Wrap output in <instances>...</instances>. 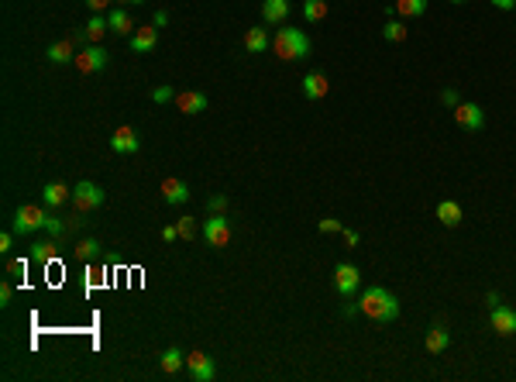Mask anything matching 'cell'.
<instances>
[{"instance_id":"obj_1","label":"cell","mask_w":516,"mask_h":382,"mask_svg":"<svg viewBox=\"0 0 516 382\" xmlns=\"http://www.w3.org/2000/svg\"><path fill=\"white\" fill-rule=\"evenodd\" d=\"M358 310H361L368 321H375V324H389V321L400 317V300H396L386 286H368V289L361 293V300H358Z\"/></svg>"},{"instance_id":"obj_2","label":"cell","mask_w":516,"mask_h":382,"mask_svg":"<svg viewBox=\"0 0 516 382\" xmlns=\"http://www.w3.org/2000/svg\"><path fill=\"white\" fill-rule=\"evenodd\" d=\"M272 52L283 62H299V59L310 55V38L299 28H279L276 38H272Z\"/></svg>"},{"instance_id":"obj_3","label":"cell","mask_w":516,"mask_h":382,"mask_svg":"<svg viewBox=\"0 0 516 382\" xmlns=\"http://www.w3.org/2000/svg\"><path fill=\"white\" fill-rule=\"evenodd\" d=\"M72 207H76V214H93V211H100V207H104V190H100L97 183H90V179L76 183V190H72Z\"/></svg>"},{"instance_id":"obj_4","label":"cell","mask_w":516,"mask_h":382,"mask_svg":"<svg viewBox=\"0 0 516 382\" xmlns=\"http://www.w3.org/2000/svg\"><path fill=\"white\" fill-rule=\"evenodd\" d=\"M45 224H49V211L38 207V204H21L14 211V234H31V231H38Z\"/></svg>"},{"instance_id":"obj_5","label":"cell","mask_w":516,"mask_h":382,"mask_svg":"<svg viewBox=\"0 0 516 382\" xmlns=\"http://www.w3.org/2000/svg\"><path fill=\"white\" fill-rule=\"evenodd\" d=\"M186 372H189V379L193 382H214L217 376V365H214V358L207 355V351H189L186 355Z\"/></svg>"},{"instance_id":"obj_6","label":"cell","mask_w":516,"mask_h":382,"mask_svg":"<svg viewBox=\"0 0 516 382\" xmlns=\"http://www.w3.org/2000/svg\"><path fill=\"white\" fill-rule=\"evenodd\" d=\"M107 62H111V55H107L104 45H86V49H79V55H76V69L83 76H93V72L107 69Z\"/></svg>"},{"instance_id":"obj_7","label":"cell","mask_w":516,"mask_h":382,"mask_svg":"<svg viewBox=\"0 0 516 382\" xmlns=\"http://www.w3.org/2000/svg\"><path fill=\"white\" fill-rule=\"evenodd\" d=\"M203 241L210 248H224L230 241V220L224 214H210V220H203Z\"/></svg>"},{"instance_id":"obj_8","label":"cell","mask_w":516,"mask_h":382,"mask_svg":"<svg viewBox=\"0 0 516 382\" xmlns=\"http://www.w3.org/2000/svg\"><path fill=\"white\" fill-rule=\"evenodd\" d=\"M489 324H492V330H496L499 337H513L516 334V310L506 307V303H496V307L489 310Z\"/></svg>"},{"instance_id":"obj_9","label":"cell","mask_w":516,"mask_h":382,"mask_svg":"<svg viewBox=\"0 0 516 382\" xmlns=\"http://www.w3.org/2000/svg\"><path fill=\"white\" fill-rule=\"evenodd\" d=\"M111 148H114L117 155H134L141 148V138H138L134 128L120 124V128H114V135H111Z\"/></svg>"},{"instance_id":"obj_10","label":"cell","mask_w":516,"mask_h":382,"mask_svg":"<svg viewBox=\"0 0 516 382\" xmlns=\"http://www.w3.org/2000/svg\"><path fill=\"white\" fill-rule=\"evenodd\" d=\"M104 31H111V24H107V17L104 14H93L90 21H86V28H79L72 38L79 42V45H100V38H104Z\"/></svg>"},{"instance_id":"obj_11","label":"cell","mask_w":516,"mask_h":382,"mask_svg":"<svg viewBox=\"0 0 516 382\" xmlns=\"http://www.w3.org/2000/svg\"><path fill=\"white\" fill-rule=\"evenodd\" d=\"M358 282H361V273H358L351 262H341V266L334 269V289L341 293L344 300H351V293L358 289Z\"/></svg>"},{"instance_id":"obj_12","label":"cell","mask_w":516,"mask_h":382,"mask_svg":"<svg viewBox=\"0 0 516 382\" xmlns=\"http://www.w3.org/2000/svg\"><path fill=\"white\" fill-rule=\"evenodd\" d=\"M455 124L464 128V131H482L485 110L478 107V104H458V107H455Z\"/></svg>"},{"instance_id":"obj_13","label":"cell","mask_w":516,"mask_h":382,"mask_svg":"<svg viewBox=\"0 0 516 382\" xmlns=\"http://www.w3.org/2000/svg\"><path fill=\"white\" fill-rule=\"evenodd\" d=\"M331 93V79L324 72H306L303 76V97L306 100H324Z\"/></svg>"},{"instance_id":"obj_14","label":"cell","mask_w":516,"mask_h":382,"mask_svg":"<svg viewBox=\"0 0 516 382\" xmlns=\"http://www.w3.org/2000/svg\"><path fill=\"white\" fill-rule=\"evenodd\" d=\"M155 45H159V28H155V24H148V28H134V35H131V52L145 55V52H152Z\"/></svg>"},{"instance_id":"obj_15","label":"cell","mask_w":516,"mask_h":382,"mask_svg":"<svg viewBox=\"0 0 516 382\" xmlns=\"http://www.w3.org/2000/svg\"><path fill=\"white\" fill-rule=\"evenodd\" d=\"M292 3L289 0H262V21L265 24H286Z\"/></svg>"},{"instance_id":"obj_16","label":"cell","mask_w":516,"mask_h":382,"mask_svg":"<svg viewBox=\"0 0 516 382\" xmlns=\"http://www.w3.org/2000/svg\"><path fill=\"white\" fill-rule=\"evenodd\" d=\"M159 193H162V200H166V204H186V200H189V186H186V183H182L179 176H169V179H162Z\"/></svg>"},{"instance_id":"obj_17","label":"cell","mask_w":516,"mask_h":382,"mask_svg":"<svg viewBox=\"0 0 516 382\" xmlns=\"http://www.w3.org/2000/svg\"><path fill=\"white\" fill-rule=\"evenodd\" d=\"M175 107L182 110V114H203V110H207V93H200V90H182V93H175Z\"/></svg>"},{"instance_id":"obj_18","label":"cell","mask_w":516,"mask_h":382,"mask_svg":"<svg viewBox=\"0 0 516 382\" xmlns=\"http://www.w3.org/2000/svg\"><path fill=\"white\" fill-rule=\"evenodd\" d=\"M76 55H79V42H76V38H62L56 45H49V62H56V66L76 62Z\"/></svg>"},{"instance_id":"obj_19","label":"cell","mask_w":516,"mask_h":382,"mask_svg":"<svg viewBox=\"0 0 516 382\" xmlns=\"http://www.w3.org/2000/svg\"><path fill=\"white\" fill-rule=\"evenodd\" d=\"M107 24H111V31H114V35H124V38H131V35H134V21H131V14H127L124 7H114V10L107 14Z\"/></svg>"},{"instance_id":"obj_20","label":"cell","mask_w":516,"mask_h":382,"mask_svg":"<svg viewBox=\"0 0 516 382\" xmlns=\"http://www.w3.org/2000/svg\"><path fill=\"white\" fill-rule=\"evenodd\" d=\"M244 52H251V55L269 52V31L265 28H248L244 31Z\"/></svg>"},{"instance_id":"obj_21","label":"cell","mask_w":516,"mask_h":382,"mask_svg":"<svg viewBox=\"0 0 516 382\" xmlns=\"http://www.w3.org/2000/svg\"><path fill=\"white\" fill-rule=\"evenodd\" d=\"M42 197H45V204H49V207H62L65 200H72V190H69L65 183H58V179H52V183H45Z\"/></svg>"},{"instance_id":"obj_22","label":"cell","mask_w":516,"mask_h":382,"mask_svg":"<svg viewBox=\"0 0 516 382\" xmlns=\"http://www.w3.org/2000/svg\"><path fill=\"white\" fill-rule=\"evenodd\" d=\"M159 369H162L166 376H175V372H182V369H186V355H182L179 348H166V351L159 355Z\"/></svg>"},{"instance_id":"obj_23","label":"cell","mask_w":516,"mask_h":382,"mask_svg":"<svg viewBox=\"0 0 516 382\" xmlns=\"http://www.w3.org/2000/svg\"><path fill=\"white\" fill-rule=\"evenodd\" d=\"M448 344H451V334H448V328H430L427 330V341H423V348L430 351V355H441V351H448Z\"/></svg>"},{"instance_id":"obj_24","label":"cell","mask_w":516,"mask_h":382,"mask_svg":"<svg viewBox=\"0 0 516 382\" xmlns=\"http://www.w3.org/2000/svg\"><path fill=\"white\" fill-rule=\"evenodd\" d=\"M437 220H441L444 227H458L461 224V204H455V200H441V204H437Z\"/></svg>"},{"instance_id":"obj_25","label":"cell","mask_w":516,"mask_h":382,"mask_svg":"<svg viewBox=\"0 0 516 382\" xmlns=\"http://www.w3.org/2000/svg\"><path fill=\"white\" fill-rule=\"evenodd\" d=\"M52 259H56V238H52V241H35V245H31V262L49 266Z\"/></svg>"},{"instance_id":"obj_26","label":"cell","mask_w":516,"mask_h":382,"mask_svg":"<svg viewBox=\"0 0 516 382\" xmlns=\"http://www.w3.org/2000/svg\"><path fill=\"white\" fill-rule=\"evenodd\" d=\"M97 252H100V241H97V238H79V241H76V248H72V255H76L79 262L97 259Z\"/></svg>"},{"instance_id":"obj_27","label":"cell","mask_w":516,"mask_h":382,"mask_svg":"<svg viewBox=\"0 0 516 382\" xmlns=\"http://www.w3.org/2000/svg\"><path fill=\"white\" fill-rule=\"evenodd\" d=\"M327 14H331L327 0H303V17L306 21H324Z\"/></svg>"},{"instance_id":"obj_28","label":"cell","mask_w":516,"mask_h":382,"mask_svg":"<svg viewBox=\"0 0 516 382\" xmlns=\"http://www.w3.org/2000/svg\"><path fill=\"white\" fill-rule=\"evenodd\" d=\"M393 7H396V14H400V17L409 21V17H420V14L427 10V0H396Z\"/></svg>"},{"instance_id":"obj_29","label":"cell","mask_w":516,"mask_h":382,"mask_svg":"<svg viewBox=\"0 0 516 382\" xmlns=\"http://www.w3.org/2000/svg\"><path fill=\"white\" fill-rule=\"evenodd\" d=\"M45 231H49V234H52V238H65V234H69V231H72V224H69V220H62V217H52V214H49V224H45Z\"/></svg>"},{"instance_id":"obj_30","label":"cell","mask_w":516,"mask_h":382,"mask_svg":"<svg viewBox=\"0 0 516 382\" xmlns=\"http://www.w3.org/2000/svg\"><path fill=\"white\" fill-rule=\"evenodd\" d=\"M382 38H386V42H406V24H402V21H389V24L382 28Z\"/></svg>"},{"instance_id":"obj_31","label":"cell","mask_w":516,"mask_h":382,"mask_svg":"<svg viewBox=\"0 0 516 382\" xmlns=\"http://www.w3.org/2000/svg\"><path fill=\"white\" fill-rule=\"evenodd\" d=\"M175 231H179V238L193 241V238H196V220H193V217H179V220H175Z\"/></svg>"},{"instance_id":"obj_32","label":"cell","mask_w":516,"mask_h":382,"mask_svg":"<svg viewBox=\"0 0 516 382\" xmlns=\"http://www.w3.org/2000/svg\"><path fill=\"white\" fill-rule=\"evenodd\" d=\"M152 100H155V104H169V100H175V90H172L169 83H166V86H155V90H152Z\"/></svg>"},{"instance_id":"obj_33","label":"cell","mask_w":516,"mask_h":382,"mask_svg":"<svg viewBox=\"0 0 516 382\" xmlns=\"http://www.w3.org/2000/svg\"><path fill=\"white\" fill-rule=\"evenodd\" d=\"M207 211H210V214H224V211H228V197H224V193H214V197L207 200Z\"/></svg>"},{"instance_id":"obj_34","label":"cell","mask_w":516,"mask_h":382,"mask_svg":"<svg viewBox=\"0 0 516 382\" xmlns=\"http://www.w3.org/2000/svg\"><path fill=\"white\" fill-rule=\"evenodd\" d=\"M317 227H320V234H334V231H344L341 220H334V217H324L320 224H317Z\"/></svg>"},{"instance_id":"obj_35","label":"cell","mask_w":516,"mask_h":382,"mask_svg":"<svg viewBox=\"0 0 516 382\" xmlns=\"http://www.w3.org/2000/svg\"><path fill=\"white\" fill-rule=\"evenodd\" d=\"M24 269H28V262H24V259H10V262H7V273H10V275H24Z\"/></svg>"},{"instance_id":"obj_36","label":"cell","mask_w":516,"mask_h":382,"mask_svg":"<svg viewBox=\"0 0 516 382\" xmlns=\"http://www.w3.org/2000/svg\"><path fill=\"white\" fill-rule=\"evenodd\" d=\"M111 3H114V0H86V7H90L93 14H104V10H107Z\"/></svg>"},{"instance_id":"obj_37","label":"cell","mask_w":516,"mask_h":382,"mask_svg":"<svg viewBox=\"0 0 516 382\" xmlns=\"http://www.w3.org/2000/svg\"><path fill=\"white\" fill-rule=\"evenodd\" d=\"M10 248H14V234L7 231V234H0V255H7Z\"/></svg>"},{"instance_id":"obj_38","label":"cell","mask_w":516,"mask_h":382,"mask_svg":"<svg viewBox=\"0 0 516 382\" xmlns=\"http://www.w3.org/2000/svg\"><path fill=\"white\" fill-rule=\"evenodd\" d=\"M10 296H14V289H10V282H3L0 286V307H10Z\"/></svg>"},{"instance_id":"obj_39","label":"cell","mask_w":516,"mask_h":382,"mask_svg":"<svg viewBox=\"0 0 516 382\" xmlns=\"http://www.w3.org/2000/svg\"><path fill=\"white\" fill-rule=\"evenodd\" d=\"M441 100H444V104H448V107H451V110H455V107H458V104H461V100H458V93H455V90H444V93H441Z\"/></svg>"},{"instance_id":"obj_40","label":"cell","mask_w":516,"mask_h":382,"mask_svg":"<svg viewBox=\"0 0 516 382\" xmlns=\"http://www.w3.org/2000/svg\"><path fill=\"white\" fill-rule=\"evenodd\" d=\"M341 234H344V245H347V248H354V245L361 241V238H358V231H347V227H344Z\"/></svg>"},{"instance_id":"obj_41","label":"cell","mask_w":516,"mask_h":382,"mask_svg":"<svg viewBox=\"0 0 516 382\" xmlns=\"http://www.w3.org/2000/svg\"><path fill=\"white\" fill-rule=\"evenodd\" d=\"M175 238H179L175 224H166V227H162V241H175Z\"/></svg>"},{"instance_id":"obj_42","label":"cell","mask_w":516,"mask_h":382,"mask_svg":"<svg viewBox=\"0 0 516 382\" xmlns=\"http://www.w3.org/2000/svg\"><path fill=\"white\" fill-rule=\"evenodd\" d=\"M166 21H169V14H166V10H155V14H152V24H155V28H162Z\"/></svg>"},{"instance_id":"obj_43","label":"cell","mask_w":516,"mask_h":382,"mask_svg":"<svg viewBox=\"0 0 516 382\" xmlns=\"http://www.w3.org/2000/svg\"><path fill=\"white\" fill-rule=\"evenodd\" d=\"M90 286H100V275H107V273H100V269H93V266H90Z\"/></svg>"},{"instance_id":"obj_44","label":"cell","mask_w":516,"mask_h":382,"mask_svg":"<svg viewBox=\"0 0 516 382\" xmlns=\"http://www.w3.org/2000/svg\"><path fill=\"white\" fill-rule=\"evenodd\" d=\"M499 10H516V0H492Z\"/></svg>"},{"instance_id":"obj_45","label":"cell","mask_w":516,"mask_h":382,"mask_svg":"<svg viewBox=\"0 0 516 382\" xmlns=\"http://www.w3.org/2000/svg\"><path fill=\"white\" fill-rule=\"evenodd\" d=\"M341 314H344V317H354V314H361V310H358V303H347Z\"/></svg>"},{"instance_id":"obj_46","label":"cell","mask_w":516,"mask_h":382,"mask_svg":"<svg viewBox=\"0 0 516 382\" xmlns=\"http://www.w3.org/2000/svg\"><path fill=\"white\" fill-rule=\"evenodd\" d=\"M114 3H120V7H127V3H141V0H114Z\"/></svg>"},{"instance_id":"obj_47","label":"cell","mask_w":516,"mask_h":382,"mask_svg":"<svg viewBox=\"0 0 516 382\" xmlns=\"http://www.w3.org/2000/svg\"><path fill=\"white\" fill-rule=\"evenodd\" d=\"M451 3H468V0H451Z\"/></svg>"}]
</instances>
